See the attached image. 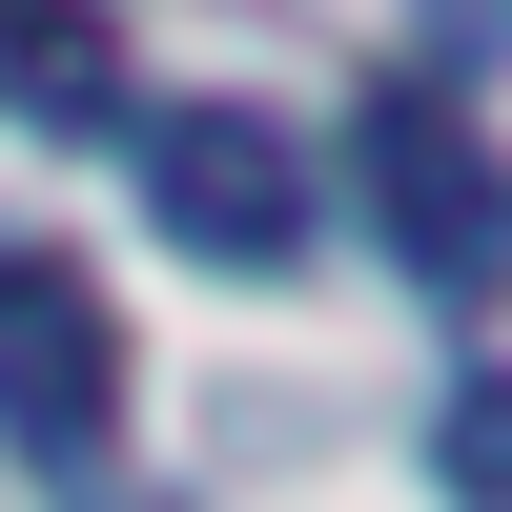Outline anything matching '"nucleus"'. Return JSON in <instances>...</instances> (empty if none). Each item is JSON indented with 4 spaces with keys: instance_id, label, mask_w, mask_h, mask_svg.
<instances>
[{
    "instance_id": "obj_1",
    "label": "nucleus",
    "mask_w": 512,
    "mask_h": 512,
    "mask_svg": "<svg viewBox=\"0 0 512 512\" xmlns=\"http://www.w3.org/2000/svg\"><path fill=\"white\" fill-rule=\"evenodd\" d=\"M349 164H369V226H390V267L431 287V308H512V144L451 82H369Z\"/></svg>"
},
{
    "instance_id": "obj_2",
    "label": "nucleus",
    "mask_w": 512,
    "mask_h": 512,
    "mask_svg": "<svg viewBox=\"0 0 512 512\" xmlns=\"http://www.w3.org/2000/svg\"><path fill=\"white\" fill-rule=\"evenodd\" d=\"M0 431L62 492L123 451V308L82 287V246H0Z\"/></svg>"
},
{
    "instance_id": "obj_3",
    "label": "nucleus",
    "mask_w": 512,
    "mask_h": 512,
    "mask_svg": "<svg viewBox=\"0 0 512 512\" xmlns=\"http://www.w3.org/2000/svg\"><path fill=\"white\" fill-rule=\"evenodd\" d=\"M144 205H164V246L185 267H308V144H287L267 103H164L144 123Z\"/></svg>"
},
{
    "instance_id": "obj_4",
    "label": "nucleus",
    "mask_w": 512,
    "mask_h": 512,
    "mask_svg": "<svg viewBox=\"0 0 512 512\" xmlns=\"http://www.w3.org/2000/svg\"><path fill=\"white\" fill-rule=\"evenodd\" d=\"M0 123H41V144L123 123V21L103 0H0Z\"/></svg>"
},
{
    "instance_id": "obj_5",
    "label": "nucleus",
    "mask_w": 512,
    "mask_h": 512,
    "mask_svg": "<svg viewBox=\"0 0 512 512\" xmlns=\"http://www.w3.org/2000/svg\"><path fill=\"white\" fill-rule=\"evenodd\" d=\"M451 492H472V512H512V369H472V390H451Z\"/></svg>"
},
{
    "instance_id": "obj_6",
    "label": "nucleus",
    "mask_w": 512,
    "mask_h": 512,
    "mask_svg": "<svg viewBox=\"0 0 512 512\" xmlns=\"http://www.w3.org/2000/svg\"><path fill=\"white\" fill-rule=\"evenodd\" d=\"M410 21H431L451 62H512V0H410Z\"/></svg>"
}]
</instances>
